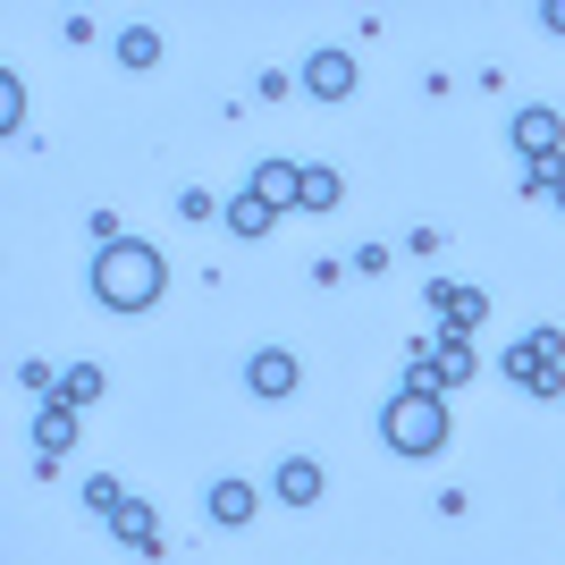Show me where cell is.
<instances>
[{"label": "cell", "mask_w": 565, "mask_h": 565, "mask_svg": "<svg viewBox=\"0 0 565 565\" xmlns=\"http://www.w3.org/2000/svg\"><path fill=\"white\" fill-rule=\"evenodd\" d=\"M102 388H110V380H102V363H68V372H60V405H76V414H85V405H102Z\"/></svg>", "instance_id": "13"}, {"label": "cell", "mask_w": 565, "mask_h": 565, "mask_svg": "<svg viewBox=\"0 0 565 565\" xmlns=\"http://www.w3.org/2000/svg\"><path fill=\"white\" fill-rule=\"evenodd\" d=\"M541 25H548V34H565V0H548V9H541Z\"/></svg>", "instance_id": "20"}, {"label": "cell", "mask_w": 565, "mask_h": 565, "mask_svg": "<svg viewBox=\"0 0 565 565\" xmlns=\"http://www.w3.org/2000/svg\"><path fill=\"white\" fill-rule=\"evenodd\" d=\"M338 169H321V161H305V212H338Z\"/></svg>", "instance_id": "15"}, {"label": "cell", "mask_w": 565, "mask_h": 565, "mask_svg": "<svg viewBox=\"0 0 565 565\" xmlns=\"http://www.w3.org/2000/svg\"><path fill=\"white\" fill-rule=\"evenodd\" d=\"M270 490H279L287 507H312V498H321V465H312L305 448H296V456H279V472H270Z\"/></svg>", "instance_id": "10"}, {"label": "cell", "mask_w": 565, "mask_h": 565, "mask_svg": "<svg viewBox=\"0 0 565 565\" xmlns=\"http://www.w3.org/2000/svg\"><path fill=\"white\" fill-rule=\"evenodd\" d=\"M245 388H254L262 405H279V397H296V388H305V363H296L287 347H262L254 363H245Z\"/></svg>", "instance_id": "4"}, {"label": "cell", "mask_w": 565, "mask_h": 565, "mask_svg": "<svg viewBox=\"0 0 565 565\" xmlns=\"http://www.w3.org/2000/svg\"><path fill=\"white\" fill-rule=\"evenodd\" d=\"M532 194H548V203L565 212V161H557V169H532Z\"/></svg>", "instance_id": "19"}, {"label": "cell", "mask_w": 565, "mask_h": 565, "mask_svg": "<svg viewBox=\"0 0 565 565\" xmlns=\"http://www.w3.org/2000/svg\"><path fill=\"white\" fill-rule=\"evenodd\" d=\"M169 287V254H152L143 236H118V245H102L94 254V305L110 312H152Z\"/></svg>", "instance_id": "1"}, {"label": "cell", "mask_w": 565, "mask_h": 565, "mask_svg": "<svg viewBox=\"0 0 565 565\" xmlns=\"http://www.w3.org/2000/svg\"><path fill=\"white\" fill-rule=\"evenodd\" d=\"M430 305L448 312V338H472L481 321H490V296H481V287H439L430 279Z\"/></svg>", "instance_id": "7"}, {"label": "cell", "mask_w": 565, "mask_h": 565, "mask_svg": "<svg viewBox=\"0 0 565 565\" xmlns=\"http://www.w3.org/2000/svg\"><path fill=\"white\" fill-rule=\"evenodd\" d=\"M380 439H388V456H439L448 448V405L430 388H397L380 405Z\"/></svg>", "instance_id": "2"}, {"label": "cell", "mask_w": 565, "mask_h": 565, "mask_svg": "<svg viewBox=\"0 0 565 565\" xmlns=\"http://www.w3.org/2000/svg\"><path fill=\"white\" fill-rule=\"evenodd\" d=\"M118 60H127V68H152V60H161V34H152V25H127V34H118Z\"/></svg>", "instance_id": "16"}, {"label": "cell", "mask_w": 565, "mask_h": 565, "mask_svg": "<svg viewBox=\"0 0 565 565\" xmlns=\"http://www.w3.org/2000/svg\"><path fill=\"white\" fill-rule=\"evenodd\" d=\"M507 143H515V152H523L532 169H557V152H565V118L532 102V110H515V118H507Z\"/></svg>", "instance_id": "3"}, {"label": "cell", "mask_w": 565, "mask_h": 565, "mask_svg": "<svg viewBox=\"0 0 565 565\" xmlns=\"http://www.w3.org/2000/svg\"><path fill=\"white\" fill-rule=\"evenodd\" d=\"M0 127H9V136L25 127V85H18V76H0Z\"/></svg>", "instance_id": "18"}, {"label": "cell", "mask_w": 565, "mask_h": 565, "mask_svg": "<svg viewBox=\"0 0 565 565\" xmlns=\"http://www.w3.org/2000/svg\"><path fill=\"white\" fill-rule=\"evenodd\" d=\"M423 372H430V388H439V380L456 388V380H472V347H465V338H439V354H430Z\"/></svg>", "instance_id": "14"}, {"label": "cell", "mask_w": 565, "mask_h": 565, "mask_svg": "<svg viewBox=\"0 0 565 565\" xmlns=\"http://www.w3.org/2000/svg\"><path fill=\"white\" fill-rule=\"evenodd\" d=\"M254 507H262V490L245 481V472H228V481H212V490H203V515H212L220 532H245V523H254Z\"/></svg>", "instance_id": "5"}, {"label": "cell", "mask_w": 565, "mask_h": 565, "mask_svg": "<svg viewBox=\"0 0 565 565\" xmlns=\"http://www.w3.org/2000/svg\"><path fill=\"white\" fill-rule=\"evenodd\" d=\"M34 448H43V465L76 448V405H60V397H51V405H34Z\"/></svg>", "instance_id": "9"}, {"label": "cell", "mask_w": 565, "mask_h": 565, "mask_svg": "<svg viewBox=\"0 0 565 565\" xmlns=\"http://www.w3.org/2000/svg\"><path fill=\"white\" fill-rule=\"evenodd\" d=\"M305 94L312 102H347L354 94V51H305Z\"/></svg>", "instance_id": "6"}, {"label": "cell", "mask_w": 565, "mask_h": 565, "mask_svg": "<svg viewBox=\"0 0 565 565\" xmlns=\"http://www.w3.org/2000/svg\"><path fill=\"white\" fill-rule=\"evenodd\" d=\"M85 507H94V515H110V523H118V507H127V490H118L110 472H94V481H85Z\"/></svg>", "instance_id": "17"}, {"label": "cell", "mask_w": 565, "mask_h": 565, "mask_svg": "<svg viewBox=\"0 0 565 565\" xmlns=\"http://www.w3.org/2000/svg\"><path fill=\"white\" fill-rule=\"evenodd\" d=\"M220 220H228V236H262V228H270V220H279V212H270V203H262L254 186H236L228 203H220Z\"/></svg>", "instance_id": "11"}, {"label": "cell", "mask_w": 565, "mask_h": 565, "mask_svg": "<svg viewBox=\"0 0 565 565\" xmlns=\"http://www.w3.org/2000/svg\"><path fill=\"white\" fill-rule=\"evenodd\" d=\"M245 186H254L270 212H296V203H305V169H296V161H262Z\"/></svg>", "instance_id": "8"}, {"label": "cell", "mask_w": 565, "mask_h": 565, "mask_svg": "<svg viewBox=\"0 0 565 565\" xmlns=\"http://www.w3.org/2000/svg\"><path fill=\"white\" fill-rule=\"evenodd\" d=\"M110 532H118V541H127V548H143V557L161 548V515H152L143 498H127V507H118V523H110Z\"/></svg>", "instance_id": "12"}]
</instances>
